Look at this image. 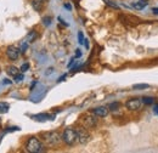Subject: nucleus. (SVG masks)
I'll use <instances>...</instances> for the list:
<instances>
[{
    "label": "nucleus",
    "mask_w": 158,
    "mask_h": 153,
    "mask_svg": "<svg viewBox=\"0 0 158 153\" xmlns=\"http://www.w3.org/2000/svg\"><path fill=\"white\" fill-rule=\"evenodd\" d=\"M108 112H110L108 107H105V106L96 107V108H94V110H93V113L96 115V117H102V118H103V117H107Z\"/></svg>",
    "instance_id": "nucleus-8"
},
{
    "label": "nucleus",
    "mask_w": 158,
    "mask_h": 153,
    "mask_svg": "<svg viewBox=\"0 0 158 153\" xmlns=\"http://www.w3.org/2000/svg\"><path fill=\"white\" fill-rule=\"evenodd\" d=\"M153 112H155L156 114H158V105H157V106H155V110H153Z\"/></svg>",
    "instance_id": "nucleus-24"
},
{
    "label": "nucleus",
    "mask_w": 158,
    "mask_h": 153,
    "mask_svg": "<svg viewBox=\"0 0 158 153\" xmlns=\"http://www.w3.org/2000/svg\"><path fill=\"white\" fill-rule=\"evenodd\" d=\"M32 5H33L34 10L40 11V10L43 9V6H44V0H33V1H32Z\"/></svg>",
    "instance_id": "nucleus-10"
},
{
    "label": "nucleus",
    "mask_w": 158,
    "mask_h": 153,
    "mask_svg": "<svg viewBox=\"0 0 158 153\" xmlns=\"http://www.w3.org/2000/svg\"><path fill=\"white\" fill-rule=\"evenodd\" d=\"M83 124H84L85 128H94L98 124V119L94 115L86 114L83 118Z\"/></svg>",
    "instance_id": "nucleus-7"
},
{
    "label": "nucleus",
    "mask_w": 158,
    "mask_h": 153,
    "mask_svg": "<svg viewBox=\"0 0 158 153\" xmlns=\"http://www.w3.org/2000/svg\"><path fill=\"white\" fill-rule=\"evenodd\" d=\"M78 39H79V43H80V44H83V41H84V37H83V33H81V32H79Z\"/></svg>",
    "instance_id": "nucleus-20"
},
{
    "label": "nucleus",
    "mask_w": 158,
    "mask_h": 153,
    "mask_svg": "<svg viewBox=\"0 0 158 153\" xmlns=\"http://www.w3.org/2000/svg\"><path fill=\"white\" fill-rule=\"evenodd\" d=\"M51 71H52V68H49V71L46 72V76H48V74H50V73H51Z\"/></svg>",
    "instance_id": "nucleus-26"
},
{
    "label": "nucleus",
    "mask_w": 158,
    "mask_h": 153,
    "mask_svg": "<svg viewBox=\"0 0 158 153\" xmlns=\"http://www.w3.org/2000/svg\"><path fill=\"white\" fill-rule=\"evenodd\" d=\"M147 5V2H143V1H139V2H135L134 4V7H136V9H142L143 6H146Z\"/></svg>",
    "instance_id": "nucleus-16"
},
{
    "label": "nucleus",
    "mask_w": 158,
    "mask_h": 153,
    "mask_svg": "<svg viewBox=\"0 0 158 153\" xmlns=\"http://www.w3.org/2000/svg\"><path fill=\"white\" fill-rule=\"evenodd\" d=\"M23 79V73H19L17 76H15V80L16 81H21Z\"/></svg>",
    "instance_id": "nucleus-18"
},
{
    "label": "nucleus",
    "mask_w": 158,
    "mask_h": 153,
    "mask_svg": "<svg viewBox=\"0 0 158 153\" xmlns=\"http://www.w3.org/2000/svg\"><path fill=\"white\" fill-rule=\"evenodd\" d=\"M9 105L5 102H0V113H6L9 111Z\"/></svg>",
    "instance_id": "nucleus-14"
},
{
    "label": "nucleus",
    "mask_w": 158,
    "mask_h": 153,
    "mask_svg": "<svg viewBox=\"0 0 158 153\" xmlns=\"http://www.w3.org/2000/svg\"><path fill=\"white\" fill-rule=\"evenodd\" d=\"M152 11H153V14H155V15H158V7H155Z\"/></svg>",
    "instance_id": "nucleus-23"
},
{
    "label": "nucleus",
    "mask_w": 158,
    "mask_h": 153,
    "mask_svg": "<svg viewBox=\"0 0 158 153\" xmlns=\"http://www.w3.org/2000/svg\"><path fill=\"white\" fill-rule=\"evenodd\" d=\"M5 83H6V84H11V81H10L9 79H4V84H5Z\"/></svg>",
    "instance_id": "nucleus-25"
},
{
    "label": "nucleus",
    "mask_w": 158,
    "mask_h": 153,
    "mask_svg": "<svg viewBox=\"0 0 158 153\" xmlns=\"http://www.w3.org/2000/svg\"><path fill=\"white\" fill-rule=\"evenodd\" d=\"M119 107H120V103H119V102H113V103H111V105L108 106V110L112 111V112H116V111L119 110Z\"/></svg>",
    "instance_id": "nucleus-13"
},
{
    "label": "nucleus",
    "mask_w": 158,
    "mask_h": 153,
    "mask_svg": "<svg viewBox=\"0 0 158 153\" xmlns=\"http://www.w3.org/2000/svg\"><path fill=\"white\" fill-rule=\"evenodd\" d=\"M27 151L31 153H39L43 151V145L37 137H31L27 142Z\"/></svg>",
    "instance_id": "nucleus-2"
},
{
    "label": "nucleus",
    "mask_w": 158,
    "mask_h": 153,
    "mask_svg": "<svg viewBox=\"0 0 158 153\" xmlns=\"http://www.w3.org/2000/svg\"><path fill=\"white\" fill-rule=\"evenodd\" d=\"M20 54H21V50L17 46H15V45H10L6 49V56L9 57V60H11V61H16L17 58L20 57Z\"/></svg>",
    "instance_id": "nucleus-5"
},
{
    "label": "nucleus",
    "mask_w": 158,
    "mask_h": 153,
    "mask_svg": "<svg viewBox=\"0 0 158 153\" xmlns=\"http://www.w3.org/2000/svg\"><path fill=\"white\" fill-rule=\"evenodd\" d=\"M150 88V85L148 84H135L134 86H133V89H135V90H140V89H148Z\"/></svg>",
    "instance_id": "nucleus-15"
},
{
    "label": "nucleus",
    "mask_w": 158,
    "mask_h": 153,
    "mask_svg": "<svg viewBox=\"0 0 158 153\" xmlns=\"http://www.w3.org/2000/svg\"><path fill=\"white\" fill-rule=\"evenodd\" d=\"M81 56V52H80V50H77V52H76V57H80Z\"/></svg>",
    "instance_id": "nucleus-22"
},
{
    "label": "nucleus",
    "mask_w": 158,
    "mask_h": 153,
    "mask_svg": "<svg viewBox=\"0 0 158 153\" xmlns=\"http://www.w3.org/2000/svg\"><path fill=\"white\" fill-rule=\"evenodd\" d=\"M141 101H142V103H145V105H152V103L155 102V97L145 96V97H142V98H141Z\"/></svg>",
    "instance_id": "nucleus-11"
},
{
    "label": "nucleus",
    "mask_w": 158,
    "mask_h": 153,
    "mask_svg": "<svg viewBox=\"0 0 158 153\" xmlns=\"http://www.w3.org/2000/svg\"><path fill=\"white\" fill-rule=\"evenodd\" d=\"M141 105H142V101L140 98H130L125 103L127 108L130 110V111H138V110H140Z\"/></svg>",
    "instance_id": "nucleus-6"
},
{
    "label": "nucleus",
    "mask_w": 158,
    "mask_h": 153,
    "mask_svg": "<svg viewBox=\"0 0 158 153\" xmlns=\"http://www.w3.org/2000/svg\"><path fill=\"white\" fill-rule=\"evenodd\" d=\"M44 137V141L50 145V146H54V145H57L60 141H61V135L57 131H49V133H44L43 134Z\"/></svg>",
    "instance_id": "nucleus-3"
},
{
    "label": "nucleus",
    "mask_w": 158,
    "mask_h": 153,
    "mask_svg": "<svg viewBox=\"0 0 158 153\" xmlns=\"http://www.w3.org/2000/svg\"><path fill=\"white\" fill-rule=\"evenodd\" d=\"M89 141H90V134L88 133V130L84 128L77 129V142L81 143V145H85Z\"/></svg>",
    "instance_id": "nucleus-4"
},
{
    "label": "nucleus",
    "mask_w": 158,
    "mask_h": 153,
    "mask_svg": "<svg viewBox=\"0 0 158 153\" xmlns=\"http://www.w3.org/2000/svg\"><path fill=\"white\" fill-rule=\"evenodd\" d=\"M37 37H38V34H37L35 32H31V33L27 35V38H26V41H27V43H33V41L37 39Z\"/></svg>",
    "instance_id": "nucleus-12"
},
{
    "label": "nucleus",
    "mask_w": 158,
    "mask_h": 153,
    "mask_svg": "<svg viewBox=\"0 0 158 153\" xmlns=\"http://www.w3.org/2000/svg\"><path fill=\"white\" fill-rule=\"evenodd\" d=\"M21 52H24L27 50V43H22V46H21Z\"/></svg>",
    "instance_id": "nucleus-19"
},
{
    "label": "nucleus",
    "mask_w": 158,
    "mask_h": 153,
    "mask_svg": "<svg viewBox=\"0 0 158 153\" xmlns=\"http://www.w3.org/2000/svg\"><path fill=\"white\" fill-rule=\"evenodd\" d=\"M64 78H66V76H61V78H60V79H59V81H62V80H63V79H64Z\"/></svg>",
    "instance_id": "nucleus-27"
},
{
    "label": "nucleus",
    "mask_w": 158,
    "mask_h": 153,
    "mask_svg": "<svg viewBox=\"0 0 158 153\" xmlns=\"http://www.w3.org/2000/svg\"><path fill=\"white\" fill-rule=\"evenodd\" d=\"M28 68H29V63H24V64H22L20 72L21 73H24V72H27V71H28Z\"/></svg>",
    "instance_id": "nucleus-17"
},
{
    "label": "nucleus",
    "mask_w": 158,
    "mask_h": 153,
    "mask_svg": "<svg viewBox=\"0 0 158 153\" xmlns=\"http://www.w3.org/2000/svg\"><path fill=\"white\" fill-rule=\"evenodd\" d=\"M6 72H7V74H9V76H15L20 73V69H19L17 67H15V66H9V67L6 68Z\"/></svg>",
    "instance_id": "nucleus-9"
},
{
    "label": "nucleus",
    "mask_w": 158,
    "mask_h": 153,
    "mask_svg": "<svg viewBox=\"0 0 158 153\" xmlns=\"http://www.w3.org/2000/svg\"><path fill=\"white\" fill-rule=\"evenodd\" d=\"M61 140L68 145V146H73L76 142H77V130L76 129H72V128H67L63 134L61 136Z\"/></svg>",
    "instance_id": "nucleus-1"
},
{
    "label": "nucleus",
    "mask_w": 158,
    "mask_h": 153,
    "mask_svg": "<svg viewBox=\"0 0 158 153\" xmlns=\"http://www.w3.org/2000/svg\"><path fill=\"white\" fill-rule=\"evenodd\" d=\"M43 21L45 22V26H49V24H50V21H51V19H50V17H45Z\"/></svg>",
    "instance_id": "nucleus-21"
}]
</instances>
